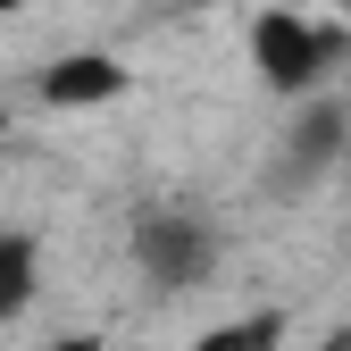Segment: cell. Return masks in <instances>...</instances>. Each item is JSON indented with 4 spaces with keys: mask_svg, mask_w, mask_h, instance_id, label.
<instances>
[{
    "mask_svg": "<svg viewBox=\"0 0 351 351\" xmlns=\"http://www.w3.org/2000/svg\"><path fill=\"white\" fill-rule=\"evenodd\" d=\"M243 51L259 67V84H268L276 101H326L335 93V75L351 67V25L335 9H293V0H268V9L251 17L243 34Z\"/></svg>",
    "mask_w": 351,
    "mask_h": 351,
    "instance_id": "6da1fadb",
    "label": "cell"
},
{
    "mask_svg": "<svg viewBox=\"0 0 351 351\" xmlns=\"http://www.w3.org/2000/svg\"><path fill=\"white\" fill-rule=\"evenodd\" d=\"M125 84H134V67L109 51H59L34 75V101L42 109H109V101H125Z\"/></svg>",
    "mask_w": 351,
    "mask_h": 351,
    "instance_id": "277c9868",
    "label": "cell"
},
{
    "mask_svg": "<svg viewBox=\"0 0 351 351\" xmlns=\"http://www.w3.org/2000/svg\"><path fill=\"white\" fill-rule=\"evenodd\" d=\"M42 351H109V335H51Z\"/></svg>",
    "mask_w": 351,
    "mask_h": 351,
    "instance_id": "52a82bcc",
    "label": "cell"
},
{
    "mask_svg": "<svg viewBox=\"0 0 351 351\" xmlns=\"http://www.w3.org/2000/svg\"><path fill=\"white\" fill-rule=\"evenodd\" d=\"M217 259H226V243H217V226L201 209L159 201V209L134 217V268H143L151 293H201L217 276Z\"/></svg>",
    "mask_w": 351,
    "mask_h": 351,
    "instance_id": "7a4b0ae2",
    "label": "cell"
},
{
    "mask_svg": "<svg viewBox=\"0 0 351 351\" xmlns=\"http://www.w3.org/2000/svg\"><path fill=\"white\" fill-rule=\"evenodd\" d=\"M34 293H42V243L25 226H0V326L25 318Z\"/></svg>",
    "mask_w": 351,
    "mask_h": 351,
    "instance_id": "5b68a950",
    "label": "cell"
},
{
    "mask_svg": "<svg viewBox=\"0 0 351 351\" xmlns=\"http://www.w3.org/2000/svg\"><path fill=\"white\" fill-rule=\"evenodd\" d=\"M285 310H243V318H217L209 335H193V351H285Z\"/></svg>",
    "mask_w": 351,
    "mask_h": 351,
    "instance_id": "8992f818",
    "label": "cell"
},
{
    "mask_svg": "<svg viewBox=\"0 0 351 351\" xmlns=\"http://www.w3.org/2000/svg\"><path fill=\"white\" fill-rule=\"evenodd\" d=\"M293 9H335V17H343V9H351V0H293Z\"/></svg>",
    "mask_w": 351,
    "mask_h": 351,
    "instance_id": "ba28073f",
    "label": "cell"
},
{
    "mask_svg": "<svg viewBox=\"0 0 351 351\" xmlns=\"http://www.w3.org/2000/svg\"><path fill=\"white\" fill-rule=\"evenodd\" d=\"M343 151H351V109H343L335 93H326V101H301V109H285L268 184H276V193H310V184H326V176L343 167Z\"/></svg>",
    "mask_w": 351,
    "mask_h": 351,
    "instance_id": "3957f363",
    "label": "cell"
},
{
    "mask_svg": "<svg viewBox=\"0 0 351 351\" xmlns=\"http://www.w3.org/2000/svg\"><path fill=\"white\" fill-rule=\"evenodd\" d=\"M17 9H25V0H0V17H17Z\"/></svg>",
    "mask_w": 351,
    "mask_h": 351,
    "instance_id": "9c48e42d",
    "label": "cell"
}]
</instances>
